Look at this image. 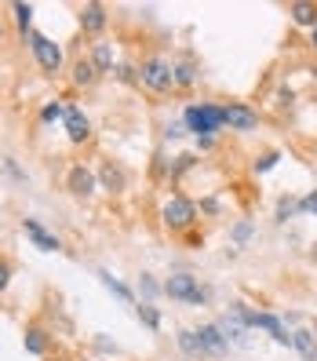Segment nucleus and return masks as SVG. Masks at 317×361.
I'll return each instance as SVG.
<instances>
[{
    "label": "nucleus",
    "instance_id": "38",
    "mask_svg": "<svg viewBox=\"0 0 317 361\" xmlns=\"http://www.w3.org/2000/svg\"><path fill=\"white\" fill-rule=\"evenodd\" d=\"M310 260H314V263H317V244H314V248H310Z\"/></svg>",
    "mask_w": 317,
    "mask_h": 361
},
{
    "label": "nucleus",
    "instance_id": "4",
    "mask_svg": "<svg viewBox=\"0 0 317 361\" xmlns=\"http://www.w3.org/2000/svg\"><path fill=\"white\" fill-rule=\"evenodd\" d=\"M30 51H33V59H37V66H41L44 73H59L62 70V48L52 41V37H44V33H30Z\"/></svg>",
    "mask_w": 317,
    "mask_h": 361
},
{
    "label": "nucleus",
    "instance_id": "23",
    "mask_svg": "<svg viewBox=\"0 0 317 361\" xmlns=\"http://www.w3.org/2000/svg\"><path fill=\"white\" fill-rule=\"evenodd\" d=\"M296 212H299V197H292V193H288V197L277 201V208H274V223H288V219L296 215Z\"/></svg>",
    "mask_w": 317,
    "mask_h": 361
},
{
    "label": "nucleus",
    "instance_id": "8",
    "mask_svg": "<svg viewBox=\"0 0 317 361\" xmlns=\"http://www.w3.org/2000/svg\"><path fill=\"white\" fill-rule=\"evenodd\" d=\"M62 124H66V135H70V143H88L92 139V121L84 117V110L81 106H70L66 102V117H62Z\"/></svg>",
    "mask_w": 317,
    "mask_h": 361
},
{
    "label": "nucleus",
    "instance_id": "11",
    "mask_svg": "<svg viewBox=\"0 0 317 361\" xmlns=\"http://www.w3.org/2000/svg\"><path fill=\"white\" fill-rule=\"evenodd\" d=\"M215 329H219L223 336H226V343H248V332H252L234 311H226L219 321H215Z\"/></svg>",
    "mask_w": 317,
    "mask_h": 361
},
{
    "label": "nucleus",
    "instance_id": "18",
    "mask_svg": "<svg viewBox=\"0 0 317 361\" xmlns=\"http://www.w3.org/2000/svg\"><path fill=\"white\" fill-rule=\"evenodd\" d=\"M92 62L99 73H113V44L110 41H95L92 44Z\"/></svg>",
    "mask_w": 317,
    "mask_h": 361
},
{
    "label": "nucleus",
    "instance_id": "9",
    "mask_svg": "<svg viewBox=\"0 0 317 361\" xmlns=\"http://www.w3.org/2000/svg\"><path fill=\"white\" fill-rule=\"evenodd\" d=\"M194 332H197V340H201V351H205V358H223V354H226V347H230L223 332L215 329V321H212V325L194 329Z\"/></svg>",
    "mask_w": 317,
    "mask_h": 361
},
{
    "label": "nucleus",
    "instance_id": "36",
    "mask_svg": "<svg viewBox=\"0 0 317 361\" xmlns=\"http://www.w3.org/2000/svg\"><path fill=\"white\" fill-rule=\"evenodd\" d=\"M215 146V135H201L197 139V150H212Z\"/></svg>",
    "mask_w": 317,
    "mask_h": 361
},
{
    "label": "nucleus",
    "instance_id": "27",
    "mask_svg": "<svg viewBox=\"0 0 317 361\" xmlns=\"http://www.w3.org/2000/svg\"><path fill=\"white\" fill-rule=\"evenodd\" d=\"M139 292H143V303H154L157 295L164 292V285H157V281L150 277V274H143V277H139Z\"/></svg>",
    "mask_w": 317,
    "mask_h": 361
},
{
    "label": "nucleus",
    "instance_id": "7",
    "mask_svg": "<svg viewBox=\"0 0 317 361\" xmlns=\"http://www.w3.org/2000/svg\"><path fill=\"white\" fill-rule=\"evenodd\" d=\"M197 292H201V281L194 274H186V270H179V274H172L168 281H164V295H172V300L190 303Z\"/></svg>",
    "mask_w": 317,
    "mask_h": 361
},
{
    "label": "nucleus",
    "instance_id": "37",
    "mask_svg": "<svg viewBox=\"0 0 317 361\" xmlns=\"http://www.w3.org/2000/svg\"><path fill=\"white\" fill-rule=\"evenodd\" d=\"M310 48L317 51V26H314V30H310Z\"/></svg>",
    "mask_w": 317,
    "mask_h": 361
},
{
    "label": "nucleus",
    "instance_id": "3",
    "mask_svg": "<svg viewBox=\"0 0 317 361\" xmlns=\"http://www.w3.org/2000/svg\"><path fill=\"white\" fill-rule=\"evenodd\" d=\"M161 219H164V226L175 230V234H183V230H190L197 223V204L183 197V193H172L168 201H164V208H161Z\"/></svg>",
    "mask_w": 317,
    "mask_h": 361
},
{
    "label": "nucleus",
    "instance_id": "30",
    "mask_svg": "<svg viewBox=\"0 0 317 361\" xmlns=\"http://www.w3.org/2000/svg\"><path fill=\"white\" fill-rule=\"evenodd\" d=\"M197 164V153H179V157H175V164H172V179H179L183 172H190Z\"/></svg>",
    "mask_w": 317,
    "mask_h": 361
},
{
    "label": "nucleus",
    "instance_id": "39",
    "mask_svg": "<svg viewBox=\"0 0 317 361\" xmlns=\"http://www.w3.org/2000/svg\"><path fill=\"white\" fill-rule=\"evenodd\" d=\"M310 332H314V340H317V318H314V325H310Z\"/></svg>",
    "mask_w": 317,
    "mask_h": 361
},
{
    "label": "nucleus",
    "instance_id": "25",
    "mask_svg": "<svg viewBox=\"0 0 317 361\" xmlns=\"http://www.w3.org/2000/svg\"><path fill=\"white\" fill-rule=\"evenodd\" d=\"M277 161H281V150H266V153H259V157L252 161V172H256V175H263V172L277 168Z\"/></svg>",
    "mask_w": 317,
    "mask_h": 361
},
{
    "label": "nucleus",
    "instance_id": "14",
    "mask_svg": "<svg viewBox=\"0 0 317 361\" xmlns=\"http://www.w3.org/2000/svg\"><path fill=\"white\" fill-rule=\"evenodd\" d=\"M172 77H175V88H194L201 77V66L194 59H179V62H172Z\"/></svg>",
    "mask_w": 317,
    "mask_h": 361
},
{
    "label": "nucleus",
    "instance_id": "13",
    "mask_svg": "<svg viewBox=\"0 0 317 361\" xmlns=\"http://www.w3.org/2000/svg\"><path fill=\"white\" fill-rule=\"evenodd\" d=\"M99 186H103L106 193H121L124 186H128V179H124V172L113 161H106V164H99Z\"/></svg>",
    "mask_w": 317,
    "mask_h": 361
},
{
    "label": "nucleus",
    "instance_id": "10",
    "mask_svg": "<svg viewBox=\"0 0 317 361\" xmlns=\"http://www.w3.org/2000/svg\"><path fill=\"white\" fill-rule=\"evenodd\" d=\"M22 230H26V234H30V241L37 244V248H44V252H59L62 248V241L55 237V234H48V230L41 226V219H22Z\"/></svg>",
    "mask_w": 317,
    "mask_h": 361
},
{
    "label": "nucleus",
    "instance_id": "12",
    "mask_svg": "<svg viewBox=\"0 0 317 361\" xmlns=\"http://www.w3.org/2000/svg\"><path fill=\"white\" fill-rule=\"evenodd\" d=\"M106 8L99 4V0H92V4H84L81 8V26H84V33H103L106 30Z\"/></svg>",
    "mask_w": 317,
    "mask_h": 361
},
{
    "label": "nucleus",
    "instance_id": "20",
    "mask_svg": "<svg viewBox=\"0 0 317 361\" xmlns=\"http://www.w3.org/2000/svg\"><path fill=\"white\" fill-rule=\"evenodd\" d=\"M99 281H103V285L113 292V295H117V300L121 303H135V295H132V289L128 285H124V281H117V277H113L110 274V270H99Z\"/></svg>",
    "mask_w": 317,
    "mask_h": 361
},
{
    "label": "nucleus",
    "instance_id": "28",
    "mask_svg": "<svg viewBox=\"0 0 317 361\" xmlns=\"http://www.w3.org/2000/svg\"><path fill=\"white\" fill-rule=\"evenodd\" d=\"M113 77H117L121 84H139V66H132V62H121V66H113Z\"/></svg>",
    "mask_w": 317,
    "mask_h": 361
},
{
    "label": "nucleus",
    "instance_id": "19",
    "mask_svg": "<svg viewBox=\"0 0 317 361\" xmlns=\"http://www.w3.org/2000/svg\"><path fill=\"white\" fill-rule=\"evenodd\" d=\"M175 343H179V351L186 358H205V351H201V340L194 329H179V336H175Z\"/></svg>",
    "mask_w": 317,
    "mask_h": 361
},
{
    "label": "nucleus",
    "instance_id": "24",
    "mask_svg": "<svg viewBox=\"0 0 317 361\" xmlns=\"http://www.w3.org/2000/svg\"><path fill=\"white\" fill-rule=\"evenodd\" d=\"M135 314H139V321H143L146 329H154V332L161 329V311H157L154 303H139V306H135Z\"/></svg>",
    "mask_w": 317,
    "mask_h": 361
},
{
    "label": "nucleus",
    "instance_id": "17",
    "mask_svg": "<svg viewBox=\"0 0 317 361\" xmlns=\"http://www.w3.org/2000/svg\"><path fill=\"white\" fill-rule=\"evenodd\" d=\"M95 81H99V70H95L92 59H77V62H73V84H77V88H92Z\"/></svg>",
    "mask_w": 317,
    "mask_h": 361
},
{
    "label": "nucleus",
    "instance_id": "33",
    "mask_svg": "<svg viewBox=\"0 0 317 361\" xmlns=\"http://www.w3.org/2000/svg\"><path fill=\"white\" fill-rule=\"evenodd\" d=\"M299 212H310V215H317V190H310L307 197H299Z\"/></svg>",
    "mask_w": 317,
    "mask_h": 361
},
{
    "label": "nucleus",
    "instance_id": "2",
    "mask_svg": "<svg viewBox=\"0 0 317 361\" xmlns=\"http://www.w3.org/2000/svg\"><path fill=\"white\" fill-rule=\"evenodd\" d=\"M139 84L150 88L154 95H168L175 88V77H172V62L164 55H146L139 62Z\"/></svg>",
    "mask_w": 317,
    "mask_h": 361
},
{
    "label": "nucleus",
    "instance_id": "15",
    "mask_svg": "<svg viewBox=\"0 0 317 361\" xmlns=\"http://www.w3.org/2000/svg\"><path fill=\"white\" fill-rule=\"evenodd\" d=\"M292 351H296L303 361H317V340L310 329H296L292 332Z\"/></svg>",
    "mask_w": 317,
    "mask_h": 361
},
{
    "label": "nucleus",
    "instance_id": "29",
    "mask_svg": "<svg viewBox=\"0 0 317 361\" xmlns=\"http://www.w3.org/2000/svg\"><path fill=\"white\" fill-rule=\"evenodd\" d=\"M11 11H15V22H19V30L26 33V30H30V22H33V4H11Z\"/></svg>",
    "mask_w": 317,
    "mask_h": 361
},
{
    "label": "nucleus",
    "instance_id": "34",
    "mask_svg": "<svg viewBox=\"0 0 317 361\" xmlns=\"http://www.w3.org/2000/svg\"><path fill=\"white\" fill-rule=\"evenodd\" d=\"M8 281H11V263H8V260H0V292L8 289Z\"/></svg>",
    "mask_w": 317,
    "mask_h": 361
},
{
    "label": "nucleus",
    "instance_id": "1",
    "mask_svg": "<svg viewBox=\"0 0 317 361\" xmlns=\"http://www.w3.org/2000/svg\"><path fill=\"white\" fill-rule=\"evenodd\" d=\"M183 124H186V132H194L197 139L201 135H219L226 128L223 106H215V102H190L183 110Z\"/></svg>",
    "mask_w": 317,
    "mask_h": 361
},
{
    "label": "nucleus",
    "instance_id": "32",
    "mask_svg": "<svg viewBox=\"0 0 317 361\" xmlns=\"http://www.w3.org/2000/svg\"><path fill=\"white\" fill-rule=\"evenodd\" d=\"M183 135H186V124L183 121H168V128H164V139L172 143V139H183Z\"/></svg>",
    "mask_w": 317,
    "mask_h": 361
},
{
    "label": "nucleus",
    "instance_id": "31",
    "mask_svg": "<svg viewBox=\"0 0 317 361\" xmlns=\"http://www.w3.org/2000/svg\"><path fill=\"white\" fill-rule=\"evenodd\" d=\"M0 164H4V172H8L11 179H15V183H22V186L30 183V175H26V172H22L19 164H15V157H4V161H0Z\"/></svg>",
    "mask_w": 317,
    "mask_h": 361
},
{
    "label": "nucleus",
    "instance_id": "16",
    "mask_svg": "<svg viewBox=\"0 0 317 361\" xmlns=\"http://www.w3.org/2000/svg\"><path fill=\"white\" fill-rule=\"evenodd\" d=\"M288 19L296 22V26H307V30H314V26H317V4L296 0V4H288Z\"/></svg>",
    "mask_w": 317,
    "mask_h": 361
},
{
    "label": "nucleus",
    "instance_id": "6",
    "mask_svg": "<svg viewBox=\"0 0 317 361\" xmlns=\"http://www.w3.org/2000/svg\"><path fill=\"white\" fill-rule=\"evenodd\" d=\"M66 190L73 193V197H92V193L99 190V179L92 168H84V164H73V168L66 172Z\"/></svg>",
    "mask_w": 317,
    "mask_h": 361
},
{
    "label": "nucleus",
    "instance_id": "26",
    "mask_svg": "<svg viewBox=\"0 0 317 361\" xmlns=\"http://www.w3.org/2000/svg\"><path fill=\"white\" fill-rule=\"evenodd\" d=\"M62 117H66V102H62V99L44 102V110H41V121H44V124H55V121H62Z\"/></svg>",
    "mask_w": 317,
    "mask_h": 361
},
{
    "label": "nucleus",
    "instance_id": "5",
    "mask_svg": "<svg viewBox=\"0 0 317 361\" xmlns=\"http://www.w3.org/2000/svg\"><path fill=\"white\" fill-rule=\"evenodd\" d=\"M223 121L230 132H241V135H248V132H256L259 128V113L248 106V102H230V106H223Z\"/></svg>",
    "mask_w": 317,
    "mask_h": 361
},
{
    "label": "nucleus",
    "instance_id": "35",
    "mask_svg": "<svg viewBox=\"0 0 317 361\" xmlns=\"http://www.w3.org/2000/svg\"><path fill=\"white\" fill-rule=\"evenodd\" d=\"M219 208H223V204H219V197H205V201H201V212H208V215H215Z\"/></svg>",
    "mask_w": 317,
    "mask_h": 361
},
{
    "label": "nucleus",
    "instance_id": "22",
    "mask_svg": "<svg viewBox=\"0 0 317 361\" xmlns=\"http://www.w3.org/2000/svg\"><path fill=\"white\" fill-rule=\"evenodd\" d=\"M252 234H256V223H252V219H237V223L230 226V241L237 244V248H245V244L252 241Z\"/></svg>",
    "mask_w": 317,
    "mask_h": 361
},
{
    "label": "nucleus",
    "instance_id": "21",
    "mask_svg": "<svg viewBox=\"0 0 317 361\" xmlns=\"http://www.w3.org/2000/svg\"><path fill=\"white\" fill-rule=\"evenodd\" d=\"M22 343H26V354H44L48 351V332L41 325H30L26 329V340H22Z\"/></svg>",
    "mask_w": 317,
    "mask_h": 361
}]
</instances>
